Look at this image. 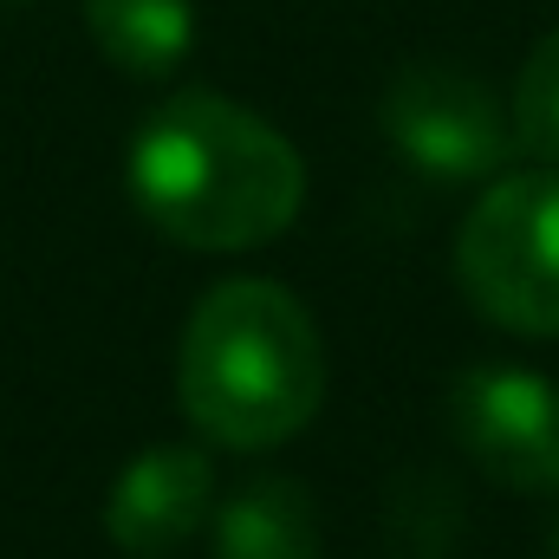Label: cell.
<instances>
[{"mask_svg":"<svg viewBox=\"0 0 559 559\" xmlns=\"http://www.w3.org/2000/svg\"><path fill=\"white\" fill-rule=\"evenodd\" d=\"M131 202L176 248L241 254L293 228L306 163L248 105L222 92H176L131 138Z\"/></svg>","mask_w":559,"mask_h":559,"instance_id":"6da1fadb","label":"cell"},{"mask_svg":"<svg viewBox=\"0 0 559 559\" xmlns=\"http://www.w3.org/2000/svg\"><path fill=\"white\" fill-rule=\"evenodd\" d=\"M176 397L215 449L261 455L319 417L325 345L280 280H222L195 299L176 352Z\"/></svg>","mask_w":559,"mask_h":559,"instance_id":"7a4b0ae2","label":"cell"},{"mask_svg":"<svg viewBox=\"0 0 559 559\" xmlns=\"http://www.w3.org/2000/svg\"><path fill=\"white\" fill-rule=\"evenodd\" d=\"M468 306L521 338H559V169L495 176L455 228Z\"/></svg>","mask_w":559,"mask_h":559,"instance_id":"3957f363","label":"cell"},{"mask_svg":"<svg viewBox=\"0 0 559 559\" xmlns=\"http://www.w3.org/2000/svg\"><path fill=\"white\" fill-rule=\"evenodd\" d=\"M384 138L404 163H417L436 182H481L501 176L514 150V118L508 105L462 66L417 59L384 85Z\"/></svg>","mask_w":559,"mask_h":559,"instance_id":"277c9868","label":"cell"},{"mask_svg":"<svg viewBox=\"0 0 559 559\" xmlns=\"http://www.w3.org/2000/svg\"><path fill=\"white\" fill-rule=\"evenodd\" d=\"M449 429L462 455L514 495H559V384L514 371V365H475L449 391Z\"/></svg>","mask_w":559,"mask_h":559,"instance_id":"5b68a950","label":"cell"},{"mask_svg":"<svg viewBox=\"0 0 559 559\" xmlns=\"http://www.w3.org/2000/svg\"><path fill=\"white\" fill-rule=\"evenodd\" d=\"M215 514V468L189 442H156L124 462L105 495V534L131 559H169Z\"/></svg>","mask_w":559,"mask_h":559,"instance_id":"8992f818","label":"cell"},{"mask_svg":"<svg viewBox=\"0 0 559 559\" xmlns=\"http://www.w3.org/2000/svg\"><path fill=\"white\" fill-rule=\"evenodd\" d=\"M215 559H319L312 495L286 475H261L215 514Z\"/></svg>","mask_w":559,"mask_h":559,"instance_id":"52a82bcc","label":"cell"},{"mask_svg":"<svg viewBox=\"0 0 559 559\" xmlns=\"http://www.w3.org/2000/svg\"><path fill=\"white\" fill-rule=\"evenodd\" d=\"M85 26L118 72L163 79L189 59L195 7L189 0H85Z\"/></svg>","mask_w":559,"mask_h":559,"instance_id":"ba28073f","label":"cell"},{"mask_svg":"<svg viewBox=\"0 0 559 559\" xmlns=\"http://www.w3.org/2000/svg\"><path fill=\"white\" fill-rule=\"evenodd\" d=\"M514 143L527 156H540V169H559V33H547L521 79H514Z\"/></svg>","mask_w":559,"mask_h":559,"instance_id":"9c48e42d","label":"cell"},{"mask_svg":"<svg viewBox=\"0 0 559 559\" xmlns=\"http://www.w3.org/2000/svg\"><path fill=\"white\" fill-rule=\"evenodd\" d=\"M547 559H559V521H554V534H547Z\"/></svg>","mask_w":559,"mask_h":559,"instance_id":"30bf717a","label":"cell"}]
</instances>
